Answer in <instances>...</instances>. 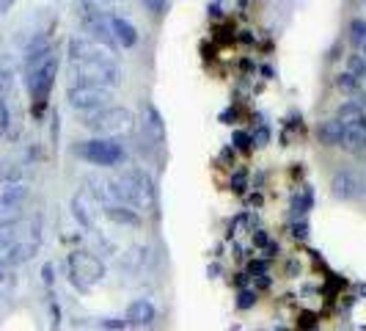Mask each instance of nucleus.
Here are the masks:
<instances>
[{
    "instance_id": "f257e3e1",
    "label": "nucleus",
    "mask_w": 366,
    "mask_h": 331,
    "mask_svg": "<svg viewBox=\"0 0 366 331\" xmlns=\"http://www.w3.org/2000/svg\"><path fill=\"white\" fill-rule=\"evenodd\" d=\"M124 80L122 66L113 58H97V61H83L72 64V86H99V88H119Z\"/></svg>"
},
{
    "instance_id": "f03ea898",
    "label": "nucleus",
    "mask_w": 366,
    "mask_h": 331,
    "mask_svg": "<svg viewBox=\"0 0 366 331\" xmlns=\"http://www.w3.org/2000/svg\"><path fill=\"white\" fill-rule=\"evenodd\" d=\"M97 138H116V135H127L135 127V116L130 108H119V105H108L102 111L86 113L83 122Z\"/></svg>"
},
{
    "instance_id": "7ed1b4c3",
    "label": "nucleus",
    "mask_w": 366,
    "mask_h": 331,
    "mask_svg": "<svg viewBox=\"0 0 366 331\" xmlns=\"http://www.w3.org/2000/svg\"><path fill=\"white\" fill-rule=\"evenodd\" d=\"M55 77H58V61H55V55L47 58L44 64H39L36 69L28 72L25 80H28V91H30V97H33V113H36V116L44 111L47 97H50L52 86H55Z\"/></svg>"
},
{
    "instance_id": "20e7f679",
    "label": "nucleus",
    "mask_w": 366,
    "mask_h": 331,
    "mask_svg": "<svg viewBox=\"0 0 366 331\" xmlns=\"http://www.w3.org/2000/svg\"><path fill=\"white\" fill-rule=\"evenodd\" d=\"M69 276H72V285L75 287L88 290L91 285H97L105 276V265L91 252H75L69 257Z\"/></svg>"
},
{
    "instance_id": "39448f33",
    "label": "nucleus",
    "mask_w": 366,
    "mask_h": 331,
    "mask_svg": "<svg viewBox=\"0 0 366 331\" xmlns=\"http://www.w3.org/2000/svg\"><path fill=\"white\" fill-rule=\"evenodd\" d=\"M75 152L83 160L94 163V166H119L124 160V146L116 144L113 138H91V141H83Z\"/></svg>"
},
{
    "instance_id": "423d86ee",
    "label": "nucleus",
    "mask_w": 366,
    "mask_h": 331,
    "mask_svg": "<svg viewBox=\"0 0 366 331\" xmlns=\"http://www.w3.org/2000/svg\"><path fill=\"white\" fill-rule=\"evenodd\" d=\"M110 97H113V91L99 88V86H69V88H66V102H69V108L83 111V113H94V111L108 108V100H110Z\"/></svg>"
},
{
    "instance_id": "0eeeda50",
    "label": "nucleus",
    "mask_w": 366,
    "mask_h": 331,
    "mask_svg": "<svg viewBox=\"0 0 366 331\" xmlns=\"http://www.w3.org/2000/svg\"><path fill=\"white\" fill-rule=\"evenodd\" d=\"M108 19H110V17H102V14H94V11H86V8H83V28H86L88 39L97 41L99 47H105V50L116 58L119 44H116V39H113V33H110V22H108Z\"/></svg>"
},
{
    "instance_id": "6e6552de",
    "label": "nucleus",
    "mask_w": 366,
    "mask_h": 331,
    "mask_svg": "<svg viewBox=\"0 0 366 331\" xmlns=\"http://www.w3.org/2000/svg\"><path fill=\"white\" fill-rule=\"evenodd\" d=\"M331 193H334L339 202H353V199H358V196L364 193V182L356 177V171L342 169V171H336L334 180H331Z\"/></svg>"
},
{
    "instance_id": "1a4fd4ad",
    "label": "nucleus",
    "mask_w": 366,
    "mask_h": 331,
    "mask_svg": "<svg viewBox=\"0 0 366 331\" xmlns=\"http://www.w3.org/2000/svg\"><path fill=\"white\" fill-rule=\"evenodd\" d=\"M66 50H69V61H72V64L97 61V58H113L105 47H99V44H97V41H91L88 36H72Z\"/></svg>"
},
{
    "instance_id": "9d476101",
    "label": "nucleus",
    "mask_w": 366,
    "mask_h": 331,
    "mask_svg": "<svg viewBox=\"0 0 366 331\" xmlns=\"http://www.w3.org/2000/svg\"><path fill=\"white\" fill-rule=\"evenodd\" d=\"M342 146L353 155H366V113L353 119V122H345V141Z\"/></svg>"
},
{
    "instance_id": "9b49d317",
    "label": "nucleus",
    "mask_w": 366,
    "mask_h": 331,
    "mask_svg": "<svg viewBox=\"0 0 366 331\" xmlns=\"http://www.w3.org/2000/svg\"><path fill=\"white\" fill-rule=\"evenodd\" d=\"M25 196H28V188L22 182H6V188L0 191V218L17 216V210L25 202Z\"/></svg>"
},
{
    "instance_id": "f8f14e48",
    "label": "nucleus",
    "mask_w": 366,
    "mask_h": 331,
    "mask_svg": "<svg viewBox=\"0 0 366 331\" xmlns=\"http://www.w3.org/2000/svg\"><path fill=\"white\" fill-rule=\"evenodd\" d=\"M108 22H110V33H113V39H116L119 47L130 50V47L138 44V30H135V25H133L130 19H124V17H110Z\"/></svg>"
},
{
    "instance_id": "ddd939ff",
    "label": "nucleus",
    "mask_w": 366,
    "mask_h": 331,
    "mask_svg": "<svg viewBox=\"0 0 366 331\" xmlns=\"http://www.w3.org/2000/svg\"><path fill=\"white\" fill-rule=\"evenodd\" d=\"M155 315H157V310L149 299H135L127 307V323H133V326H146L155 321Z\"/></svg>"
},
{
    "instance_id": "4468645a",
    "label": "nucleus",
    "mask_w": 366,
    "mask_h": 331,
    "mask_svg": "<svg viewBox=\"0 0 366 331\" xmlns=\"http://www.w3.org/2000/svg\"><path fill=\"white\" fill-rule=\"evenodd\" d=\"M144 133L155 138V144H163L166 141V122L160 116V111L155 105H146L144 111Z\"/></svg>"
},
{
    "instance_id": "2eb2a0df",
    "label": "nucleus",
    "mask_w": 366,
    "mask_h": 331,
    "mask_svg": "<svg viewBox=\"0 0 366 331\" xmlns=\"http://www.w3.org/2000/svg\"><path fill=\"white\" fill-rule=\"evenodd\" d=\"M72 213H75V218L80 221V227H86V229H91V227H94L91 196H88L86 191H80V193H75V196H72Z\"/></svg>"
},
{
    "instance_id": "dca6fc26",
    "label": "nucleus",
    "mask_w": 366,
    "mask_h": 331,
    "mask_svg": "<svg viewBox=\"0 0 366 331\" xmlns=\"http://www.w3.org/2000/svg\"><path fill=\"white\" fill-rule=\"evenodd\" d=\"M317 135H320V141L325 146H342V141H345V124L339 119H328V122L320 124Z\"/></svg>"
},
{
    "instance_id": "f3484780",
    "label": "nucleus",
    "mask_w": 366,
    "mask_h": 331,
    "mask_svg": "<svg viewBox=\"0 0 366 331\" xmlns=\"http://www.w3.org/2000/svg\"><path fill=\"white\" fill-rule=\"evenodd\" d=\"M105 216L122 227H141V216L133 210V207H124V205H108L105 207Z\"/></svg>"
},
{
    "instance_id": "a211bd4d",
    "label": "nucleus",
    "mask_w": 366,
    "mask_h": 331,
    "mask_svg": "<svg viewBox=\"0 0 366 331\" xmlns=\"http://www.w3.org/2000/svg\"><path fill=\"white\" fill-rule=\"evenodd\" d=\"M36 254V240H25V243H17V246H11L8 249V257H6V263L8 265H19V263H25V260H30Z\"/></svg>"
},
{
    "instance_id": "6ab92c4d",
    "label": "nucleus",
    "mask_w": 366,
    "mask_h": 331,
    "mask_svg": "<svg viewBox=\"0 0 366 331\" xmlns=\"http://www.w3.org/2000/svg\"><path fill=\"white\" fill-rule=\"evenodd\" d=\"M83 8L94 11V14H102V17H110L119 8V0H83Z\"/></svg>"
},
{
    "instance_id": "aec40b11",
    "label": "nucleus",
    "mask_w": 366,
    "mask_h": 331,
    "mask_svg": "<svg viewBox=\"0 0 366 331\" xmlns=\"http://www.w3.org/2000/svg\"><path fill=\"white\" fill-rule=\"evenodd\" d=\"M336 88L345 91V94H358L361 80H358L353 72H339V75H336Z\"/></svg>"
},
{
    "instance_id": "412c9836",
    "label": "nucleus",
    "mask_w": 366,
    "mask_h": 331,
    "mask_svg": "<svg viewBox=\"0 0 366 331\" xmlns=\"http://www.w3.org/2000/svg\"><path fill=\"white\" fill-rule=\"evenodd\" d=\"M311 205H314V191H311V188H303V193H298V196L292 199V213H295V216H306Z\"/></svg>"
},
{
    "instance_id": "4be33fe9",
    "label": "nucleus",
    "mask_w": 366,
    "mask_h": 331,
    "mask_svg": "<svg viewBox=\"0 0 366 331\" xmlns=\"http://www.w3.org/2000/svg\"><path fill=\"white\" fill-rule=\"evenodd\" d=\"M350 39L361 47V44H366V19L364 17H356L353 22H350Z\"/></svg>"
},
{
    "instance_id": "5701e85b",
    "label": "nucleus",
    "mask_w": 366,
    "mask_h": 331,
    "mask_svg": "<svg viewBox=\"0 0 366 331\" xmlns=\"http://www.w3.org/2000/svg\"><path fill=\"white\" fill-rule=\"evenodd\" d=\"M347 72H353L358 80H361V77H366V58H364V55H350Z\"/></svg>"
},
{
    "instance_id": "b1692460",
    "label": "nucleus",
    "mask_w": 366,
    "mask_h": 331,
    "mask_svg": "<svg viewBox=\"0 0 366 331\" xmlns=\"http://www.w3.org/2000/svg\"><path fill=\"white\" fill-rule=\"evenodd\" d=\"M256 304V293L253 290H240L237 296V310H251Z\"/></svg>"
},
{
    "instance_id": "393cba45",
    "label": "nucleus",
    "mask_w": 366,
    "mask_h": 331,
    "mask_svg": "<svg viewBox=\"0 0 366 331\" xmlns=\"http://www.w3.org/2000/svg\"><path fill=\"white\" fill-rule=\"evenodd\" d=\"M231 144H234L237 149H251V146H253V138H251L248 133H242V130H237V133L231 135Z\"/></svg>"
},
{
    "instance_id": "a878e982",
    "label": "nucleus",
    "mask_w": 366,
    "mask_h": 331,
    "mask_svg": "<svg viewBox=\"0 0 366 331\" xmlns=\"http://www.w3.org/2000/svg\"><path fill=\"white\" fill-rule=\"evenodd\" d=\"M231 191H237V193H245V191H248V177H245V171H237V174L231 177Z\"/></svg>"
},
{
    "instance_id": "bb28decb",
    "label": "nucleus",
    "mask_w": 366,
    "mask_h": 331,
    "mask_svg": "<svg viewBox=\"0 0 366 331\" xmlns=\"http://www.w3.org/2000/svg\"><path fill=\"white\" fill-rule=\"evenodd\" d=\"M99 326H102V329H108V331H124L130 323H127V321H122V318H105Z\"/></svg>"
},
{
    "instance_id": "cd10ccee",
    "label": "nucleus",
    "mask_w": 366,
    "mask_h": 331,
    "mask_svg": "<svg viewBox=\"0 0 366 331\" xmlns=\"http://www.w3.org/2000/svg\"><path fill=\"white\" fill-rule=\"evenodd\" d=\"M141 6H144L149 14H163V11H166V0H141Z\"/></svg>"
},
{
    "instance_id": "c85d7f7f",
    "label": "nucleus",
    "mask_w": 366,
    "mask_h": 331,
    "mask_svg": "<svg viewBox=\"0 0 366 331\" xmlns=\"http://www.w3.org/2000/svg\"><path fill=\"white\" fill-rule=\"evenodd\" d=\"M8 122H11V116H8V108H6V102L0 97V135L8 130Z\"/></svg>"
},
{
    "instance_id": "c756f323",
    "label": "nucleus",
    "mask_w": 366,
    "mask_h": 331,
    "mask_svg": "<svg viewBox=\"0 0 366 331\" xmlns=\"http://www.w3.org/2000/svg\"><path fill=\"white\" fill-rule=\"evenodd\" d=\"M251 138H253V146H264L270 141V133H267V127H259V133H253Z\"/></svg>"
},
{
    "instance_id": "7c9ffc66",
    "label": "nucleus",
    "mask_w": 366,
    "mask_h": 331,
    "mask_svg": "<svg viewBox=\"0 0 366 331\" xmlns=\"http://www.w3.org/2000/svg\"><path fill=\"white\" fill-rule=\"evenodd\" d=\"M292 235L300 238V240L309 238V224H306V221H295V224H292Z\"/></svg>"
},
{
    "instance_id": "2f4dec72",
    "label": "nucleus",
    "mask_w": 366,
    "mask_h": 331,
    "mask_svg": "<svg viewBox=\"0 0 366 331\" xmlns=\"http://www.w3.org/2000/svg\"><path fill=\"white\" fill-rule=\"evenodd\" d=\"M253 243H256L259 249H267V246H270L273 240L267 238V232H264V229H256V235H253Z\"/></svg>"
},
{
    "instance_id": "473e14b6",
    "label": "nucleus",
    "mask_w": 366,
    "mask_h": 331,
    "mask_svg": "<svg viewBox=\"0 0 366 331\" xmlns=\"http://www.w3.org/2000/svg\"><path fill=\"white\" fill-rule=\"evenodd\" d=\"M8 86H11V72H6V69H0V97L8 91Z\"/></svg>"
},
{
    "instance_id": "72a5a7b5",
    "label": "nucleus",
    "mask_w": 366,
    "mask_h": 331,
    "mask_svg": "<svg viewBox=\"0 0 366 331\" xmlns=\"http://www.w3.org/2000/svg\"><path fill=\"white\" fill-rule=\"evenodd\" d=\"M314 326H317L314 315H303V323H298V331H311Z\"/></svg>"
},
{
    "instance_id": "f704fd0d",
    "label": "nucleus",
    "mask_w": 366,
    "mask_h": 331,
    "mask_svg": "<svg viewBox=\"0 0 366 331\" xmlns=\"http://www.w3.org/2000/svg\"><path fill=\"white\" fill-rule=\"evenodd\" d=\"M41 276H44V282H47V285H52V279H55V276H52V265H50V263L41 268Z\"/></svg>"
},
{
    "instance_id": "c9c22d12",
    "label": "nucleus",
    "mask_w": 366,
    "mask_h": 331,
    "mask_svg": "<svg viewBox=\"0 0 366 331\" xmlns=\"http://www.w3.org/2000/svg\"><path fill=\"white\" fill-rule=\"evenodd\" d=\"M11 6H14V0H0V17H3V14H6Z\"/></svg>"
},
{
    "instance_id": "e433bc0d",
    "label": "nucleus",
    "mask_w": 366,
    "mask_h": 331,
    "mask_svg": "<svg viewBox=\"0 0 366 331\" xmlns=\"http://www.w3.org/2000/svg\"><path fill=\"white\" fill-rule=\"evenodd\" d=\"M361 50H364V58H366V44H361Z\"/></svg>"
},
{
    "instance_id": "4c0bfd02",
    "label": "nucleus",
    "mask_w": 366,
    "mask_h": 331,
    "mask_svg": "<svg viewBox=\"0 0 366 331\" xmlns=\"http://www.w3.org/2000/svg\"><path fill=\"white\" fill-rule=\"evenodd\" d=\"M364 196H366V180H364Z\"/></svg>"
},
{
    "instance_id": "58836bf2",
    "label": "nucleus",
    "mask_w": 366,
    "mask_h": 331,
    "mask_svg": "<svg viewBox=\"0 0 366 331\" xmlns=\"http://www.w3.org/2000/svg\"><path fill=\"white\" fill-rule=\"evenodd\" d=\"M364 3H366V0H364Z\"/></svg>"
}]
</instances>
